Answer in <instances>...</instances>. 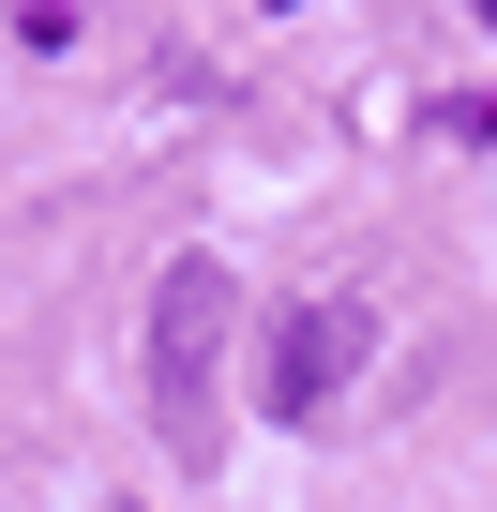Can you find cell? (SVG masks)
I'll return each instance as SVG.
<instances>
[{"instance_id":"1","label":"cell","mask_w":497,"mask_h":512,"mask_svg":"<svg viewBox=\"0 0 497 512\" xmlns=\"http://www.w3.org/2000/svg\"><path fill=\"white\" fill-rule=\"evenodd\" d=\"M151 422L181 467L226 452V256H166L151 287Z\"/></svg>"},{"instance_id":"2","label":"cell","mask_w":497,"mask_h":512,"mask_svg":"<svg viewBox=\"0 0 497 512\" xmlns=\"http://www.w3.org/2000/svg\"><path fill=\"white\" fill-rule=\"evenodd\" d=\"M347 362H362V302H302V317H287V362H272V407L317 422V407L347 392Z\"/></svg>"},{"instance_id":"3","label":"cell","mask_w":497,"mask_h":512,"mask_svg":"<svg viewBox=\"0 0 497 512\" xmlns=\"http://www.w3.org/2000/svg\"><path fill=\"white\" fill-rule=\"evenodd\" d=\"M482 121H497V106H482Z\"/></svg>"}]
</instances>
